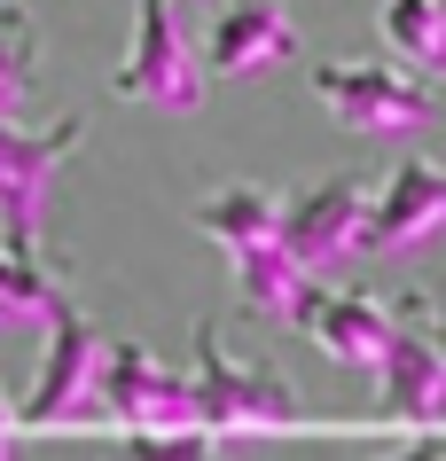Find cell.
<instances>
[{"mask_svg": "<svg viewBox=\"0 0 446 461\" xmlns=\"http://www.w3.org/2000/svg\"><path fill=\"white\" fill-rule=\"evenodd\" d=\"M95 422H110L125 446H212V430L196 422V399H188V375H173L141 344H102Z\"/></svg>", "mask_w": 446, "mask_h": 461, "instance_id": "cell-1", "label": "cell"}, {"mask_svg": "<svg viewBox=\"0 0 446 461\" xmlns=\"http://www.w3.org/2000/svg\"><path fill=\"white\" fill-rule=\"evenodd\" d=\"M16 438H24V422H16V399H8V384H0V454H8Z\"/></svg>", "mask_w": 446, "mask_h": 461, "instance_id": "cell-18", "label": "cell"}, {"mask_svg": "<svg viewBox=\"0 0 446 461\" xmlns=\"http://www.w3.org/2000/svg\"><path fill=\"white\" fill-rule=\"evenodd\" d=\"M369 375H376L384 414H399L407 430H446V360H439V344L423 337V321L392 313V344H384V360Z\"/></svg>", "mask_w": 446, "mask_h": 461, "instance_id": "cell-9", "label": "cell"}, {"mask_svg": "<svg viewBox=\"0 0 446 461\" xmlns=\"http://www.w3.org/2000/svg\"><path fill=\"white\" fill-rule=\"evenodd\" d=\"M55 305V282L40 258H16V250L0 243V329H40Z\"/></svg>", "mask_w": 446, "mask_h": 461, "instance_id": "cell-16", "label": "cell"}, {"mask_svg": "<svg viewBox=\"0 0 446 461\" xmlns=\"http://www.w3.org/2000/svg\"><path fill=\"white\" fill-rule=\"evenodd\" d=\"M196 227L227 250V258H235V250L282 235V195H267V188H212V195L196 203Z\"/></svg>", "mask_w": 446, "mask_h": 461, "instance_id": "cell-13", "label": "cell"}, {"mask_svg": "<svg viewBox=\"0 0 446 461\" xmlns=\"http://www.w3.org/2000/svg\"><path fill=\"white\" fill-rule=\"evenodd\" d=\"M297 329L314 337L322 360L376 367V360H384V344H392V305H376V297H360V290H305Z\"/></svg>", "mask_w": 446, "mask_h": 461, "instance_id": "cell-11", "label": "cell"}, {"mask_svg": "<svg viewBox=\"0 0 446 461\" xmlns=\"http://www.w3.org/2000/svg\"><path fill=\"white\" fill-rule=\"evenodd\" d=\"M48 360L32 375V399H16L24 430H95V375H102V329L55 290L48 305Z\"/></svg>", "mask_w": 446, "mask_h": 461, "instance_id": "cell-5", "label": "cell"}, {"mask_svg": "<svg viewBox=\"0 0 446 461\" xmlns=\"http://www.w3.org/2000/svg\"><path fill=\"white\" fill-rule=\"evenodd\" d=\"M305 290H314V274L290 258V243H282V235H267V243L235 250V297H243V313H250V321H297Z\"/></svg>", "mask_w": 446, "mask_h": 461, "instance_id": "cell-12", "label": "cell"}, {"mask_svg": "<svg viewBox=\"0 0 446 461\" xmlns=\"http://www.w3.org/2000/svg\"><path fill=\"white\" fill-rule=\"evenodd\" d=\"M360 212H369V188L360 180H322V188H305L282 203V243L305 274H329L360 258Z\"/></svg>", "mask_w": 446, "mask_h": 461, "instance_id": "cell-8", "label": "cell"}, {"mask_svg": "<svg viewBox=\"0 0 446 461\" xmlns=\"http://www.w3.org/2000/svg\"><path fill=\"white\" fill-rule=\"evenodd\" d=\"M384 48L407 63V71H439L446 78V0H384Z\"/></svg>", "mask_w": 446, "mask_h": 461, "instance_id": "cell-14", "label": "cell"}, {"mask_svg": "<svg viewBox=\"0 0 446 461\" xmlns=\"http://www.w3.org/2000/svg\"><path fill=\"white\" fill-rule=\"evenodd\" d=\"M110 95L141 102V110H173V118H188L204 102V63L188 48L180 0H133V40L110 71Z\"/></svg>", "mask_w": 446, "mask_h": 461, "instance_id": "cell-4", "label": "cell"}, {"mask_svg": "<svg viewBox=\"0 0 446 461\" xmlns=\"http://www.w3.org/2000/svg\"><path fill=\"white\" fill-rule=\"evenodd\" d=\"M290 55H297V24L282 0H220V16L204 32L212 78H259V71H282Z\"/></svg>", "mask_w": 446, "mask_h": 461, "instance_id": "cell-10", "label": "cell"}, {"mask_svg": "<svg viewBox=\"0 0 446 461\" xmlns=\"http://www.w3.org/2000/svg\"><path fill=\"white\" fill-rule=\"evenodd\" d=\"M86 141V118H55L32 133L24 118H0V243L16 258H40L48 235V188L71 165V149Z\"/></svg>", "mask_w": 446, "mask_h": 461, "instance_id": "cell-3", "label": "cell"}, {"mask_svg": "<svg viewBox=\"0 0 446 461\" xmlns=\"http://www.w3.org/2000/svg\"><path fill=\"white\" fill-rule=\"evenodd\" d=\"M314 102L360 141H407L431 118V86L392 63H314Z\"/></svg>", "mask_w": 446, "mask_h": 461, "instance_id": "cell-6", "label": "cell"}, {"mask_svg": "<svg viewBox=\"0 0 446 461\" xmlns=\"http://www.w3.org/2000/svg\"><path fill=\"white\" fill-rule=\"evenodd\" d=\"M439 227H446V165L399 157V165L384 172V188L369 195V212H360V258L415 250V243H431Z\"/></svg>", "mask_w": 446, "mask_h": 461, "instance_id": "cell-7", "label": "cell"}, {"mask_svg": "<svg viewBox=\"0 0 446 461\" xmlns=\"http://www.w3.org/2000/svg\"><path fill=\"white\" fill-rule=\"evenodd\" d=\"M392 313H407V321H423V337L439 344V360H446V313H439V305H431V297H399Z\"/></svg>", "mask_w": 446, "mask_h": 461, "instance_id": "cell-17", "label": "cell"}, {"mask_svg": "<svg viewBox=\"0 0 446 461\" xmlns=\"http://www.w3.org/2000/svg\"><path fill=\"white\" fill-rule=\"evenodd\" d=\"M188 399H196V422L212 438H274V430H297L290 375L235 360L212 321L196 329V375H188Z\"/></svg>", "mask_w": 446, "mask_h": 461, "instance_id": "cell-2", "label": "cell"}, {"mask_svg": "<svg viewBox=\"0 0 446 461\" xmlns=\"http://www.w3.org/2000/svg\"><path fill=\"white\" fill-rule=\"evenodd\" d=\"M40 86V32L16 0H0V118H24Z\"/></svg>", "mask_w": 446, "mask_h": 461, "instance_id": "cell-15", "label": "cell"}]
</instances>
